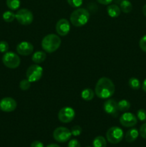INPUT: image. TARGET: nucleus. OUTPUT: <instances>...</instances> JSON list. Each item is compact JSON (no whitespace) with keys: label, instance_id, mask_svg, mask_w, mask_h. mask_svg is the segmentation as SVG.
<instances>
[{"label":"nucleus","instance_id":"f257e3e1","mask_svg":"<svg viewBox=\"0 0 146 147\" xmlns=\"http://www.w3.org/2000/svg\"><path fill=\"white\" fill-rule=\"evenodd\" d=\"M115 87L110 78L102 77L98 80L94 88L96 96L102 99H107L111 97L115 93Z\"/></svg>","mask_w":146,"mask_h":147},{"label":"nucleus","instance_id":"f03ea898","mask_svg":"<svg viewBox=\"0 0 146 147\" xmlns=\"http://www.w3.org/2000/svg\"><path fill=\"white\" fill-rule=\"evenodd\" d=\"M90 17V13L87 9L79 8L72 12L70 15V22L74 27H80L88 22Z\"/></svg>","mask_w":146,"mask_h":147},{"label":"nucleus","instance_id":"7ed1b4c3","mask_svg":"<svg viewBox=\"0 0 146 147\" xmlns=\"http://www.w3.org/2000/svg\"><path fill=\"white\" fill-rule=\"evenodd\" d=\"M61 39L55 34L46 35L42 41V47L45 52L52 53L59 49L61 45Z\"/></svg>","mask_w":146,"mask_h":147},{"label":"nucleus","instance_id":"20e7f679","mask_svg":"<svg viewBox=\"0 0 146 147\" xmlns=\"http://www.w3.org/2000/svg\"><path fill=\"white\" fill-rule=\"evenodd\" d=\"M124 133L123 129L117 126H113L107 130L106 133V138L110 143L116 144L123 140Z\"/></svg>","mask_w":146,"mask_h":147},{"label":"nucleus","instance_id":"39448f33","mask_svg":"<svg viewBox=\"0 0 146 147\" xmlns=\"http://www.w3.org/2000/svg\"><path fill=\"white\" fill-rule=\"evenodd\" d=\"M2 62L4 65L10 69H15L20 65V57L13 52H7L2 57Z\"/></svg>","mask_w":146,"mask_h":147},{"label":"nucleus","instance_id":"423d86ee","mask_svg":"<svg viewBox=\"0 0 146 147\" xmlns=\"http://www.w3.org/2000/svg\"><path fill=\"white\" fill-rule=\"evenodd\" d=\"M43 75V69L39 65H32L28 67L26 73L27 79L31 83L37 82L41 79Z\"/></svg>","mask_w":146,"mask_h":147},{"label":"nucleus","instance_id":"0eeeda50","mask_svg":"<svg viewBox=\"0 0 146 147\" xmlns=\"http://www.w3.org/2000/svg\"><path fill=\"white\" fill-rule=\"evenodd\" d=\"M15 18L17 22L22 25H29L34 20L33 14L27 9H21L15 14Z\"/></svg>","mask_w":146,"mask_h":147},{"label":"nucleus","instance_id":"6e6552de","mask_svg":"<svg viewBox=\"0 0 146 147\" xmlns=\"http://www.w3.org/2000/svg\"><path fill=\"white\" fill-rule=\"evenodd\" d=\"M71 136V131L65 127H58L53 132V137L54 140L60 143H64L69 141Z\"/></svg>","mask_w":146,"mask_h":147},{"label":"nucleus","instance_id":"1a4fd4ad","mask_svg":"<svg viewBox=\"0 0 146 147\" xmlns=\"http://www.w3.org/2000/svg\"><path fill=\"white\" fill-rule=\"evenodd\" d=\"M75 116V112L71 107H64L58 113V119L61 122L67 123L71 122Z\"/></svg>","mask_w":146,"mask_h":147},{"label":"nucleus","instance_id":"9d476101","mask_svg":"<svg viewBox=\"0 0 146 147\" xmlns=\"http://www.w3.org/2000/svg\"><path fill=\"white\" fill-rule=\"evenodd\" d=\"M120 123L125 127H133L137 123V118L133 113H125L120 116Z\"/></svg>","mask_w":146,"mask_h":147},{"label":"nucleus","instance_id":"9b49d317","mask_svg":"<svg viewBox=\"0 0 146 147\" xmlns=\"http://www.w3.org/2000/svg\"><path fill=\"white\" fill-rule=\"evenodd\" d=\"M17 102L14 98L6 97L0 100V109L4 112L14 111L17 108Z\"/></svg>","mask_w":146,"mask_h":147},{"label":"nucleus","instance_id":"f8f14e48","mask_svg":"<svg viewBox=\"0 0 146 147\" xmlns=\"http://www.w3.org/2000/svg\"><path fill=\"white\" fill-rule=\"evenodd\" d=\"M56 32L60 36H66L70 31V24L66 19H60L56 24Z\"/></svg>","mask_w":146,"mask_h":147},{"label":"nucleus","instance_id":"ddd939ff","mask_svg":"<svg viewBox=\"0 0 146 147\" xmlns=\"http://www.w3.org/2000/svg\"><path fill=\"white\" fill-rule=\"evenodd\" d=\"M104 111L106 113L116 117L117 116L118 108H117V103L114 99H108L104 103Z\"/></svg>","mask_w":146,"mask_h":147},{"label":"nucleus","instance_id":"4468645a","mask_svg":"<svg viewBox=\"0 0 146 147\" xmlns=\"http://www.w3.org/2000/svg\"><path fill=\"white\" fill-rule=\"evenodd\" d=\"M33 50H34V46L29 42H21L17 46V52L21 55H29L33 53Z\"/></svg>","mask_w":146,"mask_h":147},{"label":"nucleus","instance_id":"2eb2a0df","mask_svg":"<svg viewBox=\"0 0 146 147\" xmlns=\"http://www.w3.org/2000/svg\"><path fill=\"white\" fill-rule=\"evenodd\" d=\"M107 14H108V15L110 17L115 18V17H119V15L120 14V12H121V9L116 4H110V5H109L107 7Z\"/></svg>","mask_w":146,"mask_h":147},{"label":"nucleus","instance_id":"dca6fc26","mask_svg":"<svg viewBox=\"0 0 146 147\" xmlns=\"http://www.w3.org/2000/svg\"><path fill=\"white\" fill-rule=\"evenodd\" d=\"M139 136V131L136 129H131L127 131L125 134V140L128 143H132L137 139Z\"/></svg>","mask_w":146,"mask_h":147},{"label":"nucleus","instance_id":"f3484780","mask_svg":"<svg viewBox=\"0 0 146 147\" xmlns=\"http://www.w3.org/2000/svg\"><path fill=\"white\" fill-rule=\"evenodd\" d=\"M46 57H47V55H46V53L44 52L37 51L33 54L31 60L36 64H40V63H43L45 60Z\"/></svg>","mask_w":146,"mask_h":147},{"label":"nucleus","instance_id":"a211bd4d","mask_svg":"<svg viewBox=\"0 0 146 147\" xmlns=\"http://www.w3.org/2000/svg\"><path fill=\"white\" fill-rule=\"evenodd\" d=\"M94 96V92L93 91L91 88L84 89L81 93L82 98L84 100H87V101L92 100Z\"/></svg>","mask_w":146,"mask_h":147},{"label":"nucleus","instance_id":"6ab92c4d","mask_svg":"<svg viewBox=\"0 0 146 147\" xmlns=\"http://www.w3.org/2000/svg\"><path fill=\"white\" fill-rule=\"evenodd\" d=\"M120 8L124 13H130L133 9V5L129 0H123L120 2Z\"/></svg>","mask_w":146,"mask_h":147},{"label":"nucleus","instance_id":"aec40b11","mask_svg":"<svg viewBox=\"0 0 146 147\" xmlns=\"http://www.w3.org/2000/svg\"><path fill=\"white\" fill-rule=\"evenodd\" d=\"M93 147H106L107 146V141L103 136H98L94 138L92 142Z\"/></svg>","mask_w":146,"mask_h":147},{"label":"nucleus","instance_id":"412c9836","mask_svg":"<svg viewBox=\"0 0 146 147\" xmlns=\"http://www.w3.org/2000/svg\"><path fill=\"white\" fill-rule=\"evenodd\" d=\"M117 108H118V111L123 112H125L128 111L130 108V103L127 100H120L117 103Z\"/></svg>","mask_w":146,"mask_h":147},{"label":"nucleus","instance_id":"4be33fe9","mask_svg":"<svg viewBox=\"0 0 146 147\" xmlns=\"http://www.w3.org/2000/svg\"><path fill=\"white\" fill-rule=\"evenodd\" d=\"M128 84L132 89L135 90H139L140 88V86H141L140 80L136 78H131L129 79Z\"/></svg>","mask_w":146,"mask_h":147},{"label":"nucleus","instance_id":"5701e85b","mask_svg":"<svg viewBox=\"0 0 146 147\" xmlns=\"http://www.w3.org/2000/svg\"><path fill=\"white\" fill-rule=\"evenodd\" d=\"M20 0H7V6L11 10H17L19 8Z\"/></svg>","mask_w":146,"mask_h":147},{"label":"nucleus","instance_id":"b1692460","mask_svg":"<svg viewBox=\"0 0 146 147\" xmlns=\"http://www.w3.org/2000/svg\"><path fill=\"white\" fill-rule=\"evenodd\" d=\"M3 20L6 22H11L14 20L15 18V14L13 13L11 11H7L4 12L2 15Z\"/></svg>","mask_w":146,"mask_h":147},{"label":"nucleus","instance_id":"393cba45","mask_svg":"<svg viewBox=\"0 0 146 147\" xmlns=\"http://www.w3.org/2000/svg\"><path fill=\"white\" fill-rule=\"evenodd\" d=\"M30 86H31V82L28 79H24V80H21L19 83V88L22 90H28Z\"/></svg>","mask_w":146,"mask_h":147},{"label":"nucleus","instance_id":"a878e982","mask_svg":"<svg viewBox=\"0 0 146 147\" xmlns=\"http://www.w3.org/2000/svg\"><path fill=\"white\" fill-rule=\"evenodd\" d=\"M82 129L78 125H76V126H74L71 129V133L72 135H73L74 136H80L82 134Z\"/></svg>","mask_w":146,"mask_h":147},{"label":"nucleus","instance_id":"bb28decb","mask_svg":"<svg viewBox=\"0 0 146 147\" xmlns=\"http://www.w3.org/2000/svg\"><path fill=\"white\" fill-rule=\"evenodd\" d=\"M137 118L141 121H146V111L145 109H139L137 112Z\"/></svg>","mask_w":146,"mask_h":147},{"label":"nucleus","instance_id":"cd10ccee","mask_svg":"<svg viewBox=\"0 0 146 147\" xmlns=\"http://www.w3.org/2000/svg\"><path fill=\"white\" fill-rule=\"evenodd\" d=\"M67 3L74 8H77L80 7L82 4L83 0H67Z\"/></svg>","mask_w":146,"mask_h":147},{"label":"nucleus","instance_id":"c85d7f7f","mask_svg":"<svg viewBox=\"0 0 146 147\" xmlns=\"http://www.w3.org/2000/svg\"><path fill=\"white\" fill-rule=\"evenodd\" d=\"M9 50V44L6 41L0 42V53H7Z\"/></svg>","mask_w":146,"mask_h":147},{"label":"nucleus","instance_id":"c756f323","mask_svg":"<svg viewBox=\"0 0 146 147\" xmlns=\"http://www.w3.org/2000/svg\"><path fill=\"white\" fill-rule=\"evenodd\" d=\"M139 46L143 52L146 53V35H144L139 42Z\"/></svg>","mask_w":146,"mask_h":147},{"label":"nucleus","instance_id":"7c9ffc66","mask_svg":"<svg viewBox=\"0 0 146 147\" xmlns=\"http://www.w3.org/2000/svg\"><path fill=\"white\" fill-rule=\"evenodd\" d=\"M139 134L142 138L146 139V123H143L140 128V131H139Z\"/></svg>","mask_w":146,"mask_h":147},{"label":"nucleus","instance_id":"2f4dec72","mask_svg":"<svg viewBox=\"0 0 146 147\" xmlns=\"http://www.w3.org/2000/svg\"><path fill=\"white\" fill-rule=\"evenodd\" d=\"M68 147H80V144L77 139H72L69 142Z\"/></svg>","mask_w":146,"mask_h":147},{"label":"nucleus","instance_id":"473e14b6","mask_svg":"<svg viewBox=\"0 0 146 147\" xmlns=\"http://www.w3.org/2000/svg\"><path fill=\"white\" fill-rule=\"evenodd\" d=\"M30 147H44V144L40 141H34L31 144Z\"/></svg>","mask_w":146,"mask_h":147},{"label":"nucleus","instance_id":"72a5a7b5","mask_svg":"<svg viewBox=\"0 0 146 147\" xmlns=\"http://www.w3.org/2000/svg\"><path fill=\"white\" fill-rule=\"evenodd\" d=\"M113 0H97L100 4H103V5H107V4H111Z\"/></svg>","mask_w":146,"mask_h":147},{"label":"nucleus","instance_id":"f704fd0d","mask_svg":"<svg viewBox=\"0 0 146 147\" xmlns=\"http://www.w3.org/2000/svg\"><path fill=\"white\" fill-rule=\"evenodd\" d=\"M142 88H143V90H144V92H145L146 93V79L144 80V81H143V86H142Z\"/></svg>","mask_w":146,"mask_h":147},{"label":"nucleus","instance_id":"c9c22d12","mask_svg":"<svg viewBox=\"0 0 146 147\" xmlns=\"http://www.w3.org/2000/svg\"><path fill=\"white\" fill-rule=\"evenodd\" d=\"M143 13L145 16L146 17V4H145L143 7Z\"/></svg>","mask_w":146,"mask_h":147},{"label":"nucleus","instance_id":"e433bc0d","mask_svg":"<svg viewBox=\"0 0 146 147\" xmlns=\"http://www.w3.org/2000/svg\"><path fill=\"white\" fill-rule=\"evenodd\" d=\"M47 147H60L59 145L55 144H49Z\"/></svg>","mask_w":146,"mask_h":147},{"label":"nucleus","instance_id":"4c0bfd02","mask_svg":"<svg viewBox=\"0 0 146 147\" xmlns=\"http://www.w3.org/2000/svg\"><path fill=\"white\" fill-rule=\"evenodd\" d=\"M87 147H90V146H87Z\"/></svg>","mask_w":146,"mask_h":147}]
</instances>
